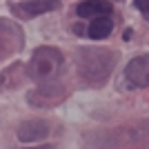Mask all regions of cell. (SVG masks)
I'll list each match as a JSON object with an SVG mask.
<instances>
[{"mask_svg":"<svg viewBox=\"0 0 149 149\" xmlns=\"http://www.w3.org/2000/svg\"><path fill=\"white\" fill-rule=\"evenodd\" d=\"M125 78L134 87H149V54L134 58L125 69Z\"/></svg>","mask_w":149,"mask_h":149,"instance_id":"obj_3","label":"cell"},{"mask_svg":"<svg viewBox=\"0 0 149 149\" xmlns=\"http://www.w3.org/2000/svg\"><path fill=\"white\" fill-rule=\"evenodd\" d=\"M62 67V54L54 47H40L33 51L29 60V76L33 80H47L60 71Z\"/></svg>","mask_w":149,"mask_h":149,"instance_id":"obj_2","label":"cell"},{"mask_svg":"<svg viewBox=\"0 0 149 149\" xmlns=\"http://www.w3.org/2000/svg\"><path fill=\"white\" fill-rule=\"evenodd\" d=\"M113 69V56L102 49H85L80 54V74L89 82H102Z\"/></svg>","mask_w":149,"mask_h":149,"instance_id":"obj_1","label":"cell"},{"mask_svg":"<svg viewBox=\"0 0 149 149\" xmlns=\"http://www.w3.org/2000/svg\"><path fill=\"white\" fill-rule=\"evenodd\" d=\"M111 29H113V20L109 16H98V18L91 20V25L87 29V36L93 38V40H102V38H107L111 33Z\"/></svg>","mask_w":149,"mask_h":149,"instance_id":"obj_7","label":"cell"},{"mask_svg":"<svg viewBox=\"0 0 149 149\" xmlns=\"http://www.w3.org/2000/svg\"><path fill=\"white\" fill-rule=\"evenodd\" d=\"M134 5H136V9L149 20V0H134Z\"/></svg>","mask_w":149,"mask_h":149,"instance_id":"obj_8","label":"cell"},{"mask_svg":"<svg viewBox=\"0 0 149 149\" xmlns=\"http://www.w3.org/2000/svg\"><path fill=\"white\" fill-rule=\"evenodd\" d=\"M49 123L47 120H25V123L18 127V140L22 143H38V140H45L49 136Z\"/></svg>","mask_w":149,"mask_h":149,"instance_id":"obj_4","label":"cell"},{"mask_svg":"<svg viewBox=\"0 0 149 149\" xmlns=\"http://www.w3.org/2000/svg\"><path fill=\"white\" fill-rule=\"evenodd\" d=\"M76 11L80 18H98V16H109L111 13V5L105 0H82L76 7Z\"/></svg>","mask_w":149,"mask_h":149,"instance_id":"obj_6","label":"cell"},{"mask_svg":"<svg viewBox=\"0 0 149 149\" xmlns=\"http://www.w3.org/2000/svg\"><path fill=\"white\" fill-rule=\"evenodd\" d=\"M60 7V0H27V2H20L16 5V13L31 18V16H40V13L54 11Z\"/></svg>","mask_w":149,"mask_h":149,"instance_id":"obj_5","label":"cell"}]
</instances>
